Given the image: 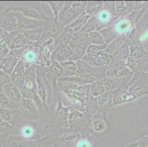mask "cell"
I'll return each mask as SVG.
<instances>
[{
    "label": "cell",
    "mask_w": 148,
    "mask_h": 147,
    "mask_svg": "<svg viewBox=\"0 0 148 147\" xmlns=\"http://www.w3.org/2000/svg\"><path fill=\"white\" fill-rule=\"evenodd\" d=\"M138 12H132L127 15L122 16L116 20L112 27L118 37H125L127 40L129 45L134 36L135 22L137 20Z\"/></svg>",
    "instance_id": "6da1fadb"
},
{
    "label": "cell",
    "mask_w": 148,
    "mask_h": 147,
    "mask_svg": "<svg viewBox=\"0 0 148 147\" xmlns=\"http://www.w3.org/2000/svg\"><path fill=\"white\" fill-rule=\"evenodd\" d=\"M7 11L18 12L27 18L43 21H46L49 18V17H47L46 16L45 13L43 12L41 5L38 3H25L13 5H11Z\"/></svg>",
    "instance_id": "7a4b0ae2"
},
{
    "label": "cell",
    "mask_w": 148,
    "mask_h": 147,
    "mask_svg": "<svg viewBox=\"0 0 148 147\" xmlns=\"http://www.w3.org/2000/svg\"><path fill=\"white\" fill-rule=\"evenodd\" d=\"M97 21L99 31L107 27L112 26L119 18L115 9V2H104L102 10L95 16Z\"/></svg>",
    "instance_id": "3957f363"
},
{
    "label": "cell",
    "mask_w": 148,
    "mask_h": 147,
    "mask_svg": "<svg viewBox=\"0 0 148 147\" xmlns=\"http://www.w3.org/2000/svg\"><path fill=\"white\" fill-rule=\"evenodd\" d=\"M134 72L125 65V61L114 58L111 55V63L106 71V77L122 79L133 77Z\"/></svg>",
    "instance_id": "277c9868"
},
{
    "label": "cell",
    "mask_w": 148,
    "mask_h": 147,
    "mask_svg": "<svg viewBox=\"0 0 148 147\" xmlns=\"http://www.w3.org/2000/svg\"><path fill=\"white\" fill-rule=\"evenodd\" d=\"M18 110L27 122H35L40 118V112L33 100L23 99L18 104Z\"/></svg>",
    "instance_id": "5b68a950"
},
{
    "label": "cell",
    "mask_w": 148,
    "mask_h": 147,
    "mask_svg": "<svg viewBox=\"0 0 148 147\" xmlns=\"http://www.w3.org/2000/svg\"><path fill=\"white\" fill-rule=\"evenodd\" d=\"M77 63L76 75H89L96 78L97 79H102L106 77V71L108 67H93L86 63L83 60Z\"/></svg>",
    "instance_id": "8992f818"
},
{
    "label": "cell",
    "mask_w": 148,
    "mask_h": 147,
    "mask_svg": "<svg viewBox=\"0 0 148 147\" xmlns=\"http://www.w3.org/2000/svg\"><path fill=\"white\" fill-rule=\"evenodd\" d=\"M64 29V28L62 27L58 24L57 19H56L54 17H49L45 21V24L44 26V33L41 41L47 38H52L56 40L61 34Z\"/></svg>",
    "instance_id": "52a82bcc"
},
{
    "label": "cell",
    "mask_w": 148,
    "mask_h": 147,
    "mask_svg": "<svg viewBox=\"0 0 148 147\" xmlns=\"http://www.w3.org/2000/svg\"><path fill=\"white\" fill-rule=\"evenodd\" d=\"M14 13L17 18V30L20 32H24L29 29L44 27L45 24V21L27 18L18 12Z\"/></svg>",
    "instance_id": "ba28073f"
},
{
    "label": "cell",
    "mask_w": 148,
    "mask_h": 147,
    "mask_svg": "<svg viewBox=\"0 0 148 147\" xmlns=\"http://www.w3.org/2000/svg\"><path fill=\"white\" fill-rule=\"evenodd\" d=\"M106 115L107 113H102V112H97L93 115L92 116L88 118L89 125L91 124V129L94 133L96 134H103L106 133L108 129V121L106 119Z\"/></svg>",
    "instance_id": "9c48e42d"
},
{
    "label": "cell",
    "mask_w": 148,
    "mask_h": 147,
    "mask_svg": "<svg viewBox=\"0 0 148 147\" xmlns=\"http://www.w3.org/2000/svg\"><path fill=\"white\" fill-rule=\"evenodd\" d=\"M127 91L136 98L148 94V81L144 77H138L136 80L130 82Z\"/></svg>",
    "instance_id": "30bf717a"
},
{
    "label": "cell",
    "mask_w": 148,
    "mask_h": 147,
    "mask_svg": "<svg viewBox=\"0 0 148 147\" xmlns=\"http://www.w3.org/2000/svg\"><path fill=\"white\" fill-rule=\"evenodd\" d=\"M72 56V50L69 46H64L55 49L51 55L50 60H55L58 63L71 60Z\"/></svg>",
    "instance_id": "8fae6325"
},
{
    "label": "cell",
    "mask_w": 148,
    "mask_h": 147,
    "mask_svg": "<svg viewBox=\"0 0 148 147\" xmlns=\"http://www.w3.org/2000/svg\"><path fill=\"white\" fill-rule=\"evenodd\" d=\"M90 45H91V41H90L88 34L78 32L74 33L73 37H72L69 46L71 47V49L79 48L83 49L86 51Z\"/></svg>",
    "instance_id": "7c38bea8"
},
{
    "label": "cell",
    "mask_w": 148,
    "mask_h": 147,
    "mask_svg": "<svg viewBox=\"0 0 148 147\" xmlns=\"http://www.w3.org/2000/svg\"><path fill=\"white\" fill-rule=\"evenodd\" d=\"M136 99L135 96L132 95L127 91V90L124 89H117L114 91L113 96V106L122 105L125 103L133 102Z\"/></svg>",
    "instance_id": "4fadbf2b"
},
{
    "label": "cell",
    "mask_w": 148,
    "mask_h": 147,
    "mask_svg": "<svg viewBox=\"0 0 148 147\" xmlns=\"http://www.w3.org/2000/svg\"><path fill=\"white\" fill-rule=\"evenodd\" d=\"M2 89L5 92V94L8 96V97L17 104H19L21 101L23 99L22 94H21V90L17 86L15 85L12 82L7 83L2 87Z\"/></svg>",
    "instance_id": "5bb4252c"
},
{
    "label": "cell",
    "mask_w": 148,
    "mask_h": 147,
    "mask_svg": "<svg viewBox=\"0 0 148 147\" xmlns=\"http://www.w3.org/2000/svg\"><path fill=\"white\" fill-rule=\"evenodd\" d=\"M74 31L72 30L69 27H66L64 29L61 34L55 40L54 42V49L56 48H58L60 46H69V43L72 40L74 35Z\"/></svg>",
    "instance_id": "9a60e30c"
},
{
    "label": "cell",
    "mask_w": 148,
    "mask_h": 147,
    "mask_svg": "<svg viewBox=\"0 0 148 147\" xmlns=\"http://www.w3.org/2000/svg\"><path fill=\"white\" fill-rule=\"evenodd\" d=\"M19 60H20L14 57L10 56V55L5 57L4 58H1L0 61H1V65H2V70L5 74L10 76Z\"/></svg>",
    "instance_id": "2e32d148"
},
{
    "label": "cell",
    "mask_w": 148,
    "mask_h": 147,
    "mask_svg": "<svg viewBox=\"0 0 148 147\" xmlns=\"http://www.w3.org/2000/svg\"><path fill=\"white\" fill-rule=\"evenodd\" d=\"M36 124L35 122H27L25 121V123L21 126L20 133L25 139L30 140L34 138L36 136Z\"/></svg>",
    "instance_id": "e0dca14e"
},
{
    "label": "cell",
    "mask_w": 148,
    "mask_h": 147,
    "mask_svg": "<svg viewBox=\"0 0 148 147\" xmlns=\"http://www.w3.org/2000/svg\"><path fill=\"white\" fill-rule=\"evenodd\" d=\"M31 44H33L29 42V40L27 39L25 35L23 34L22 32H19L16 36L13 38V39L8 46L10 50H13V49L24 48V47H26L27 46L31 45Z\"/></svg>",
    "instance_id": "ac0fdd59"
},
{
    "label": "cell",
    "mask_w": 148,
    "mask_h": 147,
    "mask_svg": "<svg viewBox=\"0 0 148 147\" xmlns=\"http://www.w3.org/2000/svg\"><path fill=\"white\" fill-rule=\"evenodd\" d=\"M91 18V16H90L89 15L87 14L86 12L84 11L83 13H82L80 16L73 21L71 24H69L68 27H69L72 30L74 31V32H80V29L86 25L87 22H88V20Z\"/></svg>",
    "instance_id": "d6986e66"
},
{
    "label": "cell",
    "mask_w": 148,
    "mask_h": 147,
    "mask_svg": "<svg viewBox=\"0 0 148 147\" xmlns=\"http://www.w3.org/2000/svg\"><path fill=\"white\" fill-rule=\"evenodd\" d=\"M22 33L25 35L29 42L35 44V43L39 42L42 38L43 33H44V27H40L27 30Z\"/></svg>",
    "instance_id": "ffe728a7"
},
{
    "label": "cell",
    "mask_w": 148,
    "mask_h": 147,
    "mask_svg": "<svg viewBox=\"0 0 148 147\" xmlns=\"http://www.w3.org/2000/svg\"><path fill=\"white\" fill-rule=\"evenodd\" d=\"M125 44H129L128 41L125 37H117L114 39L112 42L108 44L106 49V52L109 55H113L118 49L123 46Z\"/></svg>",
    "instance_id": "44dd1931"
},
{
    "label": "cell",
    "mask_w": 148,
    "mask_h": 147,
    "mask_svg": "<svg viewBox=\"0 0 148 147\" xmlns=\"http://www.w3.org/2000/svg\"><path fill=\"white\" fill-rule=\"evenodd\" d=\"M0 107L10 110H18V104L12 101L5 94L2 88H0Z\"/></svg>",
    "instance_id": "7402d4cb"
},
{
    "label": "cell",
    "mask_w": 148,
    "mask_h": 147,
    "mask_svg": "<svg viewBox=\"0 0 148 147\" xmlns=\"http://www.w3.org/2000/svg\"><path fill=\"white\" fill-rule=\"evenodd\" d=\"M106 91L102 79H97L90 84V96L92 98H97Z\"/></svg>",
    "instance_id": "603a6c76"
},
{
    "label": "cell",
    "mask_w": 148,
    "mask_h": 147,
    "mask_svg": "<svg viewBox=\"0 0 148 147\" xmlns=\"http://www.w3.org/2000/svg\"><path fill=\"white\" fill-rule=\"evenodd\" d=\"M60 66L64 70V77H70L75 76L77 74V63L72 60L60 63Z\"/></svg>",
    "instance_id": "cb8c5ba5"
},
{
    "label": "cell",
    "mask_w": 148,
    "mask_h": 147,
    "mask_svg": "<svg viewBox=\"0 0 148 147\" xmlns=\"http://www.w3.org/2000/svg\"><path fill=\"white\" fill-rule=\"evenodd\" d=\"M103 5H104V2H101V1L88 2L85 11L86 12L87 14H88L91 17H95L102 10V8H103Z\"/></svg>",
    "instance_id": "d4e9b609"
},
{
    "label": "cell",
    "mask_w": 148,
    "mask_h": 147,
    "mask_svg": "<svg viewBox=\"0 0 148 147\" xmlns=\"http://www.w3.org/2000/svg\"><path fill=\"white\" fill-rule=\"evenodd\" d=\"M99 32L101 36H102V37H103V40H104L105 44L106 45L112 42L114 39H116L118 37L117 35L116 34V32H114L112 26L103 28L101 30H99Z\"/></svg>",
    "instance_id": "484cf974"
},
{
    "label": "cell",
    "mask_w": 148,
    "mask_h": 147,
    "mask_svg": "<svg viewBox=\"0 0 148 147\" xmlns=\"http://www.w3.org/2000/svg\"><path fill=\"white\" fill-rule=\"evenodd\" d=\"M51 60V64L49 67V71L48 73L50 74L53 77L56 78V79H58L60 78L64 77V70L61 67L60 63L55 60Z\"/></svg>",
    "instance_id": "4316f807"
},
{
    "label": "cell",
    "mask_w": 148,
    "mask_h": 147,
    "mask_svg": "<svg viewBox=\"0 0 148 147\" xmlns=\"http://www.w3.org/2000/svg\"><path fill=\"white\" fill-rule=\"evenodd\" d=\"M83 61H85L91 66L93 67H103L105 66L104 63L100 60L97 55H91L86 53L83 58ZM107 67V66H106Z\"/></svg>",
    "instance_id": "83f0119b"
},
{
    "label": "cell",
    "mask_w": 148,
    "mask_h": 147,
    "mask_svg": "<svg viewBox=\"0 0 148 147\" xmlns=\"http://www.w3.org/2000/svg\"><path fill=\"white\" fill-rule=\"evenodd\" d=\"M114 91H106L102 95L98 96L95 99V101L99 107H103L105 105H108L110 102H113V96H114Z\"/></svg>",
    "instance_id": "f1b7e54d"
},
{
    "label": "cell",
    "mask_w": 148,
    "mask_h": 147,
    "mask_svg": "<svg viewBox=\"0 0 148 147\" xmlns=\"http://www.w3.org/2000/svg\"><path fill=\"white\" fill-rule=\"evenodd\" d=\"M112 57L115 59H118V60L125 61L129 57H130V45L129 44L124 45L119 49H118L112 55Z\"/></svg>",
    "instance_id": "f546056e"
},
{
    "label": "cell",
    "mask_w": 148,
    "mask_h": 147,
    "mask_svg": "<svg viewBox=\"0 0 148 147\" xmlns=\"http://www.w3.org/2000/svg\"><path fill=\"white\" fill-rule=\"evenodd\" d=\"M94 31H99V27H98L97 21L95 17H91L88 22L86 24L84 27L80 29V32L82 33H86V34H89L90 32H94Z\"/></svg>",
    "instance_id": "4dcf8cb0"
},
{
    "label": "cell",
    "mask_w": 148,
    "mask_h": 147,
    "mask_svg": "<svg viewBox=\"0 0 148 147\" xmlns=\"http://www.w3.org/2000/svg\"><path fill=\"white\" fill-rule=\"evenodd\" d=\"M17 147H54V146L48 143H45L44 140H38L18 143Z\"/></svg>",
    "instance_id": "1f68e13d"
},
{
    "label": "cell",
    "mask_w": 148,
    "mask_h": 147,
    "mask_svg": "<svg viewBox=\"0 0 148 147\" xmlns=\"http://www.w3.org/2000/svg\"><path fill=\"white\" fill-rule=\"evenodd\" d=\"M27 69V66L25 61L23 60H20L17 63L16 66L13 70V73L10 75V78L18 77H25V71Z\"/></svg>",
    "instance_id": "d6a6232c"
},
{
    "label": "cell",
    "mask_w": 148,
    "mask_h": 147,
    "mask_svg": "<svg viewBox=\"0 0 148 147\" xmlns=\"http://www.w3.org/2000/svg\"><path fill=\"white\" fill-rule=\"evenodd\" d=\"M144 56V51L139 46L130 45V57L136 60H141Z\"/></svg>",
    "instance_id": "836d02e7"
},
{
    "label": "cell",
    "mask_w": 148,
    "mask_h": 147,
    "mask_svg": "<svg viewBox=\"0 0 148 147\" xmlns=\"http://www.w3.org/2000/svg\"><path fill=\"white\" fill-rule=\"evenodd\" d=\"M65 2H47V4L50 7L52 11L54 14V18L57 19L59 13L64 8Z\"/></svg>",
    "instance_id": "e575fe53"
},
{
    "label": "cell",
    "mask_w": 148,
    "mask_h": 147,
    "mask_svg": "<svg viewBox=\"0 0 148 147\" xmlns=\"http://www.w3.org/2000/svg\"><path fill=\"white\" fill-rule=\"evenodd\" d=\"M88 36H89L91 44H95V45H103V44H106L99 31H94V32H90L89 34H88Z\"/></svg>",
    "instance_id": "d590c367"
},
{
    "label": "cell",
    "mask_w": 148,
    "mask_h": 147,
    "mask_svg": "<svg viewBox=\"0 0 148 147\" xmlns=\"http://www.w3.org/2000/svg\"><path fill=\"white\" fill-rule=\"evenodd\" d=\"M13 110L0 107V116L4 122L8 124L11 123V121H13Z\"/></svg>",
    "instance_id": "8d00e7d4"
},
{
    "label": "cell",
    "mask_w": 148,
    "mask_h": 147,
    "mask_svg": "<svg viewBox=\"0 0 148 147\" xmlns=\"http://www.w3.org/2000/svg\"><path fill=\"white\" fill-rule=\"evenodd\" d=\"M140 60H136L131 57H129L128 58L125 60V65L127 68H130L133 72L134 71H138L140 66Z\"/></svg>",
    "instance_id": "74e56055"
},
{
    "label": "cell",
    "mask_w": 148,
    "mask_h": 147,
    "mask_svg": "<svg viewBox=\"0 0 148 147\" xmlns=\"http://www.w3.org/2000/svg\"><path fill=\"white\" fill-rule=\"evenodd\" d=\"M106 44H103V45H95V44H91L88 47L86 50V54L91 55H96L97 54L99 53V52L103 50H106Z\"/></svg>",
    "instance_id": "f35d334b"
},
{
    "label": "cell",
    "mask_w": 148,
    "mask_h": 147,
    "mask_svg": "<svg viewBox=\"0 0 148 147\" xmlns=\"http://www.w3.org/2000/svg\"><path fill=\"white\" fill-rule=\"evenodd\" d=\"M10 52V49L9 48L8 44H7L4 40L0 39V59L8 56Z\"/></svg>",
    "instance_id": "ab89813d"
},
{
    "label": "cell",
    "mask_w": 148,
    "mask_h": 147,
    "mask_svg": "<svg viewBox=\"0 0 148 147\" xmlns=\"http://www.w3.org/2000/svg\"><path fill=\"white\" fill-rule=\"evenodd\" d=\"M75 147H94L92 143L91 142L88 137H83L77 140L75 144H73Z\"/></svg>",
    "instance_id": "60d3db41"
},
{
    "label": "cell",
    "mask_w": 148,
    "mask_h": 147,
    "mask_svg": "<svg viewBox=\"0 0 148 147\" xmlns=\"http://www.w3.org/2000/svg\"><path fill=\"white\" fill-rule=\"evenodd\" d=\"M98 57H99L100 60L103 61V63H104L105 66H107L108 67L110 66L111 63V55L108 54L107 52H106L105 50L103 51H101L99 52V53L97 54Z\"/></svg>",
    "instance_id": "b9f144b4"
},
{
    "label": "cell",
    "mask_w": 148,
    "mask_h": 147,
    "mask_svg": "<svg viewBox=\"0 0 148 147\" xmlns=\"http://www.w3.org/2000/svg\"><path fill=\"white\" fill-rule=\"evenodd\" d=\"M115 9L119 17L123 16L126 11V2H115Z\"/></svg>",
    "instance_id": "7bdbcfd3"
},
{
    "label": "cell",
    "mask_w": 148,
    "mask_h": 147,
    "mask_svg": "<svg viewBox=\"0 0 148 147\" xmlns=\"http://www.w3.org/2000/svg\"><path fill=\"white\" fill-rule=\"evenodd\" d=\"M27 46L24 47V48H21V49H13V50H10L9 55H10V56L12 57H14L18 59V60H22L24 54H25Z\"/></svg>",
    "instance_id": "ee69618b"
},
{
    "label": "cell",
    "mask_w": 148,
    "mask_h": 147,
    "mask_svg": "<svg viewBox=\"0 0 148 147\" xmlns=\"http://www.w3.org/2000/svg\"><path fill=\"white\" fill-rule=\"evenodd\" d=\"M10 82H11L10 75H7L2 69H0V88H2L5 84Z\"/></svg>",
    "instance_id": "f6af8a7d"
},
{
    "label": "cell",
    "mask_w": 148,
    "mask_h": 147,
    "mask_svg": "<svg viewBox=\"0 0 148 147\" xmlns=\"http://www.w3.org/2000/svg\"><path fill=\"white\" fill-rule=\"evenodd\" d=\"M148 39V29H146L145 32L141 35L139 38V40L142 41V42H145V40H147Z\"/></svg>",
    "instance_id": "bcb514c9"
},
{
    "label": "cell",
    "mask_w": 148,
    "mask_h": 147,
    "mask_svg": "<svg viewBox=\"0 0 148 147\" xmlns=\"http://www.w3.org/2000/svg\"><path fill=\"white\" fill-rule=\"evenodd\" d=\"M4 123H5V122H4L3 120H2V118H1V116H0V126H1V125H2V124H4Z\"/></svg>",
    "instance_id": "7dc6e473"
},
{
    "label": "cell",
    "mask_w": 148,
    "mask_h": 147,
    "mask_svg": "<svg viewBox=\"0 0 148 147\" xmlns=\"http://www.w3.org/2000/svg\"><path fill=\"white\" fill-rule=\"evenodd\" d=\"M0 69H2V65H1V61H0Z\"/></svg>",
    "instance_id": "c3c4849f"
},
{
    "label": "cell",
    "mask_w": 148,
    "mask_h": 147,
    "mask_svg": "<svg viewBox=\"0 0 148 147\" xmlns=\"http://www.w3.org/2000/svg\"><path fill=\"white\" fill-rule=\"evenodd\" d=\"M71 147H75V146H73V144H72V146H71Z\"/></svg>",
    "instance_id": "681fc988"
}]
</instances>
